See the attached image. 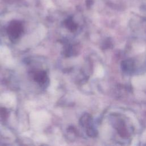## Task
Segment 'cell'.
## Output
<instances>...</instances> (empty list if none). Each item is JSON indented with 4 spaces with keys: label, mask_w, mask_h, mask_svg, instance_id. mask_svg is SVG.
Here are the masks:
<instances>
[{
    "label": "cell",
    "mask_w": 146,
    "mask_h": 146,
    "mask_svg": "<svg viewBox=\"0 0 146 146\" xmlns=\"http://www.w3.org/2000/svg\"><path fill=\"white\" fill-rule=\"evenodd\" d=\"M90 120H91L90 116L88 115H84L80 119V122L83 126H87L90 124Z\"/></svg>",
    "instance_id": "cell-2"
},
{
    "label": "cell",
    "mask_w": 146,
    "mask_h": 146,
    "mask_svg": "<svg viewBox=\"0 0 146 146\" xmlns=\"http://www.w3.org/2000/svg\"><path fill=\"white\" fill-rule=\"evenodd\" d=\"M47 79V74L44 71H39L34 75V80L40 84H44Z\"/></svg>",
    "instance_id": "cell-1"
}]
</instances>
